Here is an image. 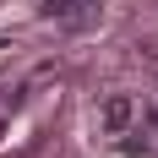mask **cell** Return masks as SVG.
Wrapping results in <instances>:
<instances>
[{
    "label": "cell",
    "instance_id": "6da1fadb",
    "mask_svg": "<svg viewBox=\"0 0 158 158\" xmlns=\"http://www.w3.org/2000/svg\"><path fill=\"white\" fill-rule=\"evenodd\" d=\"M131 114H136V109H131V98L114 93L109 104H104V126H109V131H126V126H131Z\"/></svg>",
    "mask_w": 158,
    "mask_h": 158
},
{
    "label": "cell",
    "instance_id": "7a4b0ae2",
    "mask_svg": "<svg viewBox=\"0 0 158 158\" xmlns=\"http://www.w3.org/2000/svg\"><path fill=\"white\" fill-rule=\"evenodd\" d=\"M77 6H82V0H44L49 16H65V11H77Z\"/></svg>",
    "mask_w": 158,
    "mask_h": 158
}]
</instances>
